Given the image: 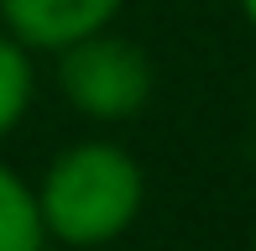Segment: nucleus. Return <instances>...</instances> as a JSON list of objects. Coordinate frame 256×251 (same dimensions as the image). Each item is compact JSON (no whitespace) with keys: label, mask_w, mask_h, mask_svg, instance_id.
Returning <instances> with one entry per match:
<instances>
[{"label":"nucleus","mask_w":256,"mask_h":251,"mask_svg":"<svg viewBox=\"0 0 256 251\" xmlns=\"http://www.w3.org/2000/svg\"><path fill=\"white\" fill-rule=\"evenodd\" d=\"M37 188V210L48 241L63 246H110L136 225L146 204V173L120 142H74L48 162Z\"/></svg>","instance_id":"obj_1"},{"label":"nucleus","mask_w":256,"mask_h":251,"mask_svg":"<svg viewBox=\"0 0 256 251\" xmlns=\"http://www.w3.org/2000/svg\"><path fill=\"white\" fill-rule=\"evenodd\" d=\"M58 89L84 120L115 126V120H131L152 105L157 68L142 42L104 26V32H89V37L68 42L58 52Z\"/></svg>","instance_id":"obj_2"},{"label":"nucleus","mask_w":256,"mask_h":251,"mask_svg":"<svg viewBox=\"0 0 256 251\" xmlns=\"http://www.w3.org/2000/svg\"><path fill=\"white\" fill-rule=\"evenodd\" d=\"M126 0H0V21L32 52H63L68 42L104 32Z\"/></svg>","instance_id":"obj_3"},{"label":"nucleus","mask_w":256,"mask_h":251,"mask_svg":"<svg viewBox=\"0 0 256 251\" xmlns=\"http://www.w3.org/2000/svg\"><path fill=\"white\" fill-rule=\"evenodd\" d=\"M48 246V225L37 210V188L0 162V251H42Z\"/></svg>","instance_id":"obj_4"},{"label":"nucleus","mask_w":256,"mask_h":251,"mask_svg":"<svg viewBox=\"0 0 256 251\" xmlns=\"http://www.w3.org/2000/svg\"><path fill=\"white\" fill-rule=\"evenodd\" d=\"M32 94H37V63H32V48L16 42L10 32H0V142L26 120Z\"/></svg>","instance_id":"obj_5"},{"label":"nucleus","mask_w":256,"mask_h":251,"mask_svg":"<svg viewBox=\"0 0 256 251\" xmlns=\"http://www.w3.org/2000/svg\"><path fill=\"white\" fill-rule=\"evenodd\" d=\"M240 10H246V21L256 26V0H240Z\"/></svg>","instance_id":"obj_6"},{"label":"nucleus","mask_w":256,"mask_h":251,"mask_svg":"<svg viewBox=\"0 0 256 251\" xmlns=\"http://www.w3.org/2000/svg\"><path fill=\"white\" fill-rule=\"evenodd\" d=\"M251 116H256V94H251Z\"/></svg>","instance_id":"obj_7"},{"label":"nucleus","mask_w":256,"mask_h":251,"mask_svg":"<svg viewBox=\"0 0 256 251\" xmlns=\"http://www.w3.org/2000/svg\"><path fill=\"white\" fill-rule=\"evenodd\" d=\"M251 251H256V236H251Z\"/></svg>","instance_id":"obj_8"}]
</instances>
